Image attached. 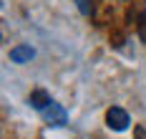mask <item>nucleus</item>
<instances>
[{
  "label": "nucleus",
  "instance_id": "20e7f679",
  "mask_svg": "<svg viewBox=\"0 0 146 139\" xmlns=\"http://www.w3.org/2000/svg\"><path fill=\"white\" fill-rule=\"evenodd\" d=\"M28 101H30V106L35 109V111H40V109H43L45 104L50 101V96H48V94H45L43 89H35V91L30 94V99H28Z\"/></svg>",
  "mask_w": 146,
  "mask_h": 139
},
{
  "label": "nucleus",
  "instance_id": "39448f33",
  "mask_svg": "<svg viewBox=\"0 0 146 139\" xmlns=\"http://www.w3.org/2000/svg\"><path fill=\"white\" fill-rule=\"evenodd\" d=\"M76 3H78V10H81L83 15L91 13V0H76Z\"/></svg>",
  "mask_w": 146,
  "mask_h": 139
},
{
  "label": "nucleus",
  "instance_id": "f257e3e1",
  "mask_svg": "<svg viewBox=\"0 0 146 139\" xmlns=\"http://www.w3.org/2000/svg\"><path fill=\"white\" fill-rule=\"evenodd\" d=\"M38 114L43 116V122L48 124V126H63V124L68 122V114H66V109L60 106L58 101H53V99H50V101H48V104H45V106L40 109Z\"/></svg>",
  "mask_w": 146,
  "mask_h": 139
},
{
  "label": "nucleus",
  "instance_id": "423d86ee",
  "mask_svg": "<svg viewBox=\"0 0 146 139\" xmlns=\"http://www.w3.org/2000/svg\"><path fill=\"white\" fill-rule=\"evenodd\" d=\"M133 134H136V139H146V129H144V126H136Z\"/></svg>",
  "mask_w": 146,
  "mask_h": 139
},
{
  "label": "nucleus",
  "instance_id": "f03ea898",
  "mask_svg": "<svg viewBox=\"0 0 146 139\" xmlns=\"http://www.w3.org/2000/svg\"><path fill=\"white\" fill-rule=\"evenodd\" d=\"M106 124H108L113 132H123L131 122H129V114H126L121 106H111L108 111H106Z\"/></svg>",
  "mask_w": 146,
  "mask_h": 139
},
{
  "label": "nucleus",
  "instance_id": "7ed1b4c3",
  "mask_svg": "<svg viewBox=\"0 0 146 139\" xmlns=\"http://www.w3.org/2000/svg\"><path fill=\"white\" fill-rule=\"evenodd\" d=\"M35 56V51L30 46H15V48H10V61L13 63H25V61H30Z\"/></svg>",
  "mask_w": 146,
  "mask_h": 139
},
{
  "label": "nucleus",
  "instance_id": "0eeeda50",
  "mask_svg": "<svg viewBox=\"0 0 146 139\" xmlns=\"http://www.w3.org/2000/svg\"><path fill=\"white\" fill-rule=\"evenodd\" d=\"M139 35H141V41L146 43V20H141V25H139Z\"/></svg>",
  "mask_w": 146,
  "mask_h": 139
}]
</instances>
